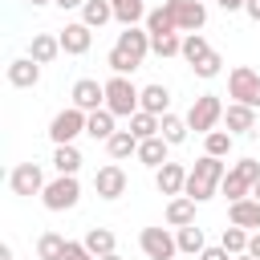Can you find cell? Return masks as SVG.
Instances as JSON below:
<instances>
[{"label": "cell", "instance_id": "obj_18", "mask_svg": "<svg viewBox=\"0 0 260 260\" xmlns=\"http://www.w3.org/2000/svg\"><path fill=\"white\" fill-rule=\"evenodd\" d=\"M228 223H240V228H248V232H260V199H236V203H228Z\"/></svg>", "mask_w": 260, "mask_h": 260}, {"label": "cell", "instance_id": "obj_27", "mask_svg": "<svg viewBox=\"0 0 260 260\" xmlns=\"http://www.w3.org/2000/svg\"><path fill=\"white\" fill-rule=\"evenodd\" d=\"M114 4V20L122 24V28H130V24H138V20H146V0H110Z\"/></svg>", "mask_w": 260, "mask_h": 260}, {"label": "cell", "instance_id": "obj_29", "mask_svg": "<svg viewBox=\"0 0 260 260\" xmlns=\"http://www.w3.org/2000/svg\"><path fill=\"white\" fill-rule=\"evenodd\" d=\"M81 20H85L89 28H102V24L114 20V4H110V0H85V4H81Z\"/></svg>", "mask_w": 260, "mask_h": 260}, {"label": "cell", "instance_id": "obj_39", "mask_svg": "<svg viewBox=\"0 0 260 260\" xmlns=\"http://www.w3.org/2000/svg\"><path fill=\"white\" fill-rule=\"evenodd\" d=\"M61 260H93V252L85 248V240H69L65 252H61Z\"/></svg>", "mask_w": 260, "mask_h": 260}, {"label": "cell", "instance_id": "obj_46", "mask_svg": "<svg viewBox=\"0 0 260 260\" xmlns=\"http://www.w3.org/2000/svg\"><path fill=\"white\" fill-rule=\"evenodd\" d=\"M252 199H260V179H256V183H252Z\"/></svg>", "mask_w": 260, "mask_h": 260}, {"label": "cell", "instance_id": "obj_31", "mask_svg": "<svg viewBox=\"0 0 260 260\" xmlns=\"http://www.w3.org/2000/svg\"><path fill=\"white\" fill-rule=\"evenodd\" d=\"M158 126H162V118H158V114H150V110H138V114L130 118V126H126V130H130V134L142 142V138H154V134H158Z\"/></svg>", "mask_w": 260, "mask_h": 260}, {"label": "cell", "instance_id": "obj_17", "mask_svg": "<svg viewBox=\"0 0 260 260\" xmlns=\"http://www.w3.org/2000/svg\"><path fill=\"white\" fill-rule=\"evenodd\" d=\"M167 154H171V142H167L162 134H154V138H142V142H138V154H134V158H138L142 167H150V171H158L162 162H171Z\"/></svg>", "mask_w": 260, "mask_h": 260}, {"label": "cell", "instance_id": "obj_26", "mask_svg": "<svg viewBox=\"0 0 260 260\" xmlns=\"http://www.w3.org/2000/svg\"><path fill=\"white\" fill-rule=\"evenodd\" d=\"M53 171H57V175H77V171H81V150H77L73 142L53 146Z\"/></svg>", "mask_w": 260, "mask_h": 260}, {"label": "cell", "instance_id": "obj_34", "mask_svg": "<svg viewBox=\"0 0 260 260\" xmlns=\"http://www.w3.org/2000/svg\"><path fill=\"white\" fill-rule=\"evenodd\" d=\"M232 130H207L203 134V154H215V158H228L232 154Z\"/></svg>", "mask_w": 260, "mask_h": 260}, {"label": "cell", "instance_id": "obj_32", "mask_svg": "<svg viewBox=\"0 0 260 260\" xmlns=\"http://www.w3.org/2000/svg\"><path fill=\"white\" fill-rule=\"evenodd\" d=\"M65 236L61 232H41L37 236V260H61V252H65Z\"/></svg>", "mask_w": 260, "mask_h": 260}, {"label": "cell", "instance_id": "obj_38", "mask_svg": "<svg viewBox=\"0 0 260 260\" xmlns=\"http://www.w3.org/2000/svg\"><path fill=\"white\" fill-rule=\"evenodd\" d=\"M219 69H223V57H219L215 49H211V53H207V57H203L199 65H191V73H195V77H203V81H211V77H219Z\"/></svg>", "mask_w": 260, "mask_h": 260}, {"label": "cell", "instance_id": "obj_20", "mask_svg": "<svg viewBox=\"0 0 260 260\" xmlns=\"http://www.w3.org/2000/svg\"><path fill=\"white\" fill-rule=\"evenodd\" d=\"M41 81V65L32 61V57H16V61H8V85H16V89H32Z\"/></svg>", "mask_w": 260, "mask_h": 260}, {"label": "cell", "instance_id": "obj_45", "mask_svg": "<svg viewBox=\"0 0 260 260\" xmlns=\"http://www.w3.org/2000/svg\"><path fill=\"white\" fill-rule=\"evenodd\" d=\"M0 260H12V244H0Z\"/></svg>", "mask_w": 260, "mask_h": 260}, {"label": "cell", "instance_id": "obj_14", "mask_svg": "<svg viewBox=\"0 0 260 260\" xmlns=\"http://www.w3.org/2000/svg\"><path fill=\"white\" fill-rule=\"evenodd\" d=\"M57 37H61V53H69V57H81V53H89V45H93V28H89L85 20L65 24Z\"/></svg>", "mask_w": 260, "mask_h": 260}, {"label": "cell", "instance_id": "obj_25", "mask_svg": "<svg viewBox=\"0 0 260 260\" xmlns=\"http://www.w3.org/2000/svg\"><path fill=\"white\" fill-rule=\"evenodd\" d=\"M106 154H110L114 162H122V158L138 154V138H134L130 130H114V134L106 138Z\"/></svg>", "mask_w": 260, "mask_h": 260}, {"label": "cell", "instance_id": "obj_13", "mask_svg": "<svg viewBox=\"0 0 260 260\" xmlns=\"http://www.w3.org/2000/svg\"><path fill=\"white\" fill-rule=\"evenodd\" d=\"M93 191H98V199H122V195H126V171H122L118 162L98 167V175H93Z\"/></svg>", "mask_w": 260, "mask_h": 260}, {"label": "cell", "instance_id": "obj_15", "mask_svg": "<svg viewBox=\"0 0 260 260\" xmlns=\"http://www.w3.org/2000/svg\"><path fill=\"white\" fill-rule=\"evenodd\" d=\"M223 126H228L232 134H256V106L228 102V110H223Z\"/></svg>", "mask_w": 260, "mask_h": 260}, {"label": "cell", "instance_id": "obj_22", "mask_svg": "<svg viewBox=\"0 0 260 260\" xmlns=\"http://www.w3.org/2000/svg\"><path fill=\"white\" fill-rule=\"evenodd\" d=\"M142 24H146V32H150V37H162V32H179V24H175V12H171V4H167V0H162L158 8H150Z\"/></svg>", "mask_w": 260, "mask_h": 260}, {"label": "cell", "instance_id": "obj_30", "mask_svg": "<svg viewBox=\"0 0 260 260\" xmlns=\"http://www.w3.org/2000/svg\"><path fill=\"white\" fill-rule=\"evenodd\" d=\"M207 53H211V45H207L203 32H183V53H179V57H183L187 65H199Z\"/></svg>", "mask_w": 260, "mask_h": 260}, {"label": "cell", "instance_id": "obj_9", "mask_svg": "<svg viewBox=\"0 0 260 260\" xmlns=\"http://www.w3.org/2000/svg\"><path fill=\"white\" fill-rule=\"evenodd\" d=\"M138 248L146 252V260H175L179 240H175L167 228H142V232H138Z\"/></svg>", "mask_w": 260, "mask_h": 260}, {"label": "cell", "instance_id": "obj_42", "mask_svg": "<svg viewBox=\"0 0 260 260\" xmlns=\"http://www.w3.org/2000/svg\"><path fill=\"white\" fill-rule=\"evenodd\" d=\"M215 4H219V8H223V12H240V8H244V4H248V0H215Z\"/></svg>", "mask_w": 260, "mask_h": 260}, {"label": "cell", "instance_id": "obj_43", "mask_svg": "<svg viewBox=\"0 0 260 260\" xmlns=\"http://www.w3.org/2000/svg\"><path fill=\"white\" fill-rule=\"evenodd\" d=\"M248 252L260 260V232H252V240H248Z\"/></svg>", "mask_w": 260, "mask_h": 260}, {"label": "cell", "instance_id": "obj_47", "mask_svg": "<svg viewBox=\"0 0 260 260\" xmlns=\"http://www.w3.org/2000/svg\"><path fill=\"white\" fill-rule=\"evenodd\" d=\"M232 260H256V256H252V252H240V256H232Z\"/></svg>", "mask_w": 260, "mask_h": 260}, {"label": "cell", "instance_id": "obj_1", "mask_svg": "<svg viewBox=\"0 0 260 260\" xmlns=\"http://www.w3.org/2000/svg\"><path fill=\"white\" fill-rule=\"evenodd\" d=\"M146 53H150V32L138 28V24H130V28L118 32L114 49L106 53V65H110V73H126V77H130V73L146 61Z\"/></svg>", "mask_w": 260, "mask_h": 260}, {"label": "cell", "instance_id": "obj_37", "mask_svg": "<svg viewBox=\"0 0 260 260\" xmlns=\"http://www.w3.org/2000/svg\"><path fill=\"white\" fill-rule=\"evenodd\" d=\"M150 53H154V57H179V53H183V37H179V32L150 37Z\"/></svg>", "mask_w": 260, "mask_h": 260}, {"label": "cell", "instance_id": "obj_6", "mask_svg": "<svg viewBox=\"0 0 260 260\" xmlns=\"http://www.w3.org/2000/svg\"><path fill=\"white\" fill-rule=\"evenodd\" d=\"M260 179V162L256 158H240L228 175H223V183H219V191L228 195V203H236V199H248L252 195V183Z\"/></svg>", "mask_w": 260, "mask_h": 260}, {"label": "cell", "instance_id": "obj_2", "mask_svg": "<svg viewBox=\"0 0 260 260\" xmlns=\"http://www.w3.org/2000/svg\"><path fill=\"white\" fill-rule=\"evenodd\" d=\"M223 175H228L223 158H215V154H203V158H195V167H187V187H183V195H191L195 203H207V199L219 191Z\"/></svg>", "mask_w": 260, "mask_h": 260}, {"label": "cell", "instance_id": "obj_19", "mask_svg": "<svg viewBox=\"0 0 260 260\" xmlns=\"http://www.w3.org/2000/svg\"><path fill=\"white\" fill-rule=\"evenodd\" d=\"M28 57H32L37 65H53V61L61 57V37H53V32H32Z\"/></svg>", "mask_w": 260, "mask_h": 260}, {"label": "cell", "instance_id": "obj_23", "mask_svg": "<svg viewBox=\"0 0 260 260\" xmlns=\"http://www.w3.org/2000/svg\"><path fill=\"white\" fill-rule=\"evenodd\" d=\"M114 118H118V114H114V110H106V106H102V110H93V114L85 118V134H89L93 142H106V138L118 130V126H114Z\"/></svg>", "mask_w": 260, "mask_h": 260}, {"label": "cell", "instance_id": "obj_33", "mask_svg": "<svg viewBox=\"0 0 260 260\" xmlns=\"http://www.w3.org/2000/svg\"><path fill=\"white\" fill-rule=\"evenodd\" d=\"M158 134H162L171 146H179V142H187L191 126H187V118H179V114H162V126H158Z\"/></svg>", "mask_w": 260, "mask_h": 260}, {"label": "cell", "instance_id": "obj_28", "mask_svg": "<svg viewBox=\"0 0 260 260\" xmlns=\"http://www.w3.org/2000/svg\"><path fill=\"white\" fill-rule=\"evenodd\" d=\"M175 240H179V252H187V256H199V252L207 248V240H203V228H199V223L175 228Z\"/></svg>", "mask_w": 260, "mask_h": 260}, {"label": "cell", "instance_id": "obj_44", "mask_svg": "<svg viewBox=\"0 0 260 260\" xmlns=\"http://www.w3.org/2000/svg\"><path fill=\"white\" fill-rule=\"evenodd\" d=\"M53 4H57V8H65V12H69V8H81V4H85V0H53Z\"/></svg>", "mask_w": 260, "mask_h": 260}, {"label": "cell", "instance_id": "obj_48", "mask_svg": "<svg viewBox=\"0 0 260 260\" xmlns=\"http://www.w3.org/2000/svg\"><path fill=\"white\" fill-rule=\"evenodd\" d=\"M98 260H122V256H118V252H110V256H98Z\"/></svg>", "mask_w": 260, "mask_h": 260}, {"label": "cell", "instance_id": "obj_35", "mask_svg": "<svg viewBox=\"0 0 260 260\" xmlns=\"http://www.w3.org/2000/svg\"><path fill=\"white\" fill-rule=\"evenodd\" d=\"M85 248L93 252V260H98V256H110V252H114V232H110V228H89V232H85Z\"/></svg>", "mask_w": 260, "mask_h": 260}, {"label": "cell", "instance_id": "obj_7", "mask_svg": "<svg viewBox=\"0 0 260 260\" xmlns=\"http://www.w3.org/2000/svg\"><path fill=\"white\" fill-rule=\"evenodd\" d=\"M228 98L260 110V73H256L252 65H236V69L228 73Z\"/></svg>", "mask_w": 260, "mask_h": 260}, {"label": "cell", "instance_id": "obj_5", "mask_svg": "<svg viewBox=\"0 0 260 260\" xmlns=\"http://www.w3.org/2000/svg\"><path fill=\"white\" fill-rule=\"evenodd\" d=\"M77 199H81L77 175H57V179H49L45 191H41V203H45L49 211H69V207H77Z\"/></svg>", "mask_w": 260, "mask_h": 260}, {"label": "cell", "instance_id": "obj_12", "mask_svg": "<svg viewBox=\"0 0 260 260\" xmlns=\"http://www.w3.org/2000/svg\"><path fill=\"white\" fill-rule=\"evenodd\" d=\"M167 4L175 12L179 32H203V24H207V4L203 0H167Z\"/></svg>", "mask_w": 260, "mask_h": 260}, {"label": "cell", "instance_id": "obj_36", "mask_svg": "<svg viewBox=\"0 0 260 260\" xmlns=\"http://www.w3.org/2000/svg\"><path fill=\"white\" fill-rule=\"evenodd\" d=\"M248 240H252V232H248V228H240V223H228V228H223V236H219V244H223L232 256L248 252Z\"/></svg>", "mask_w": 260, "mask_h": 260}, {"label": "cell", "instance_id": "obj_10", "mask_svg": "<svg viewBox=\"0 0 260 260\" xmlns=\"http://www.w3.org/2000/svg\"><path fill=\"white\" fill-rule=\"evenodd\" d=\"M69 106H77V110H85V114L102 110V106H106V81H98V77H77L73 89H69Z\"/></svg>", "mask_w": 260, "mask_h": 260}, {"label": "cell", "instance_id": "obj_21", "mask_svg": "<svg viewBox=\"0 0 260 260\" xmlns=\"http://www.w3.org/2000/svg\"><path fill=\"white\" fill-rule=\"evenodd\" d=\"M167 223L171 228H187V223H195V199L191 195H171V203H167Z\"/></svg>", "mask_w": 260, "mask_h": 260}, {"label": "cell", "instance_id": "obj_41", "mask_svg": "<svg viewBox=\"0 0 260 260\" xmlns=\"http://www.w3.org/2000/svg\"><path fill=\"white\" fill-rule=\"evenodd\" d=\"M244 12H248V20H256V24H260V0H248V4H244Z\"/></svg>", "mask_w": 260, "mask_h": 260}, {"label": "cell", "instance_id": "obj_8", "mask_svg": "<svg viewBox=\"0 0 260 260\" xmlns=\"http://www.w3.org/2000/svg\"><path fill=\"white\" fill-rule=\"evenodd\" d=\"M85 110H77V106H65L61 114H53V122H49V138H53V146H61V142H73L77 134H85Z\"/></svg>", "mask_w": 260, "mask_h": 260}, {"label": "cell", "instance_id": "obj_3", "mask_svg": "<svg viewBox=\"0 0 260 260\" xmlns=\"http://www.w3.org/2000/svg\"><path fill=\"white\" fill-rule=\"evenodd\" d=\"M142 89L126 77V73H110L106 77V110H114L118 118H134L138 110H142Z\"/></svg>", "mask_w": 260, "mask_h": 260}, {"label": "cell", "instance_id": "obj_11", "mask_svg": "<svg viewBox=\"0 0 260 260\" xmlns=\"http://www.w3.org/2000/svg\"><path fill=\"white\" fill-rule=\"evenodd\" d=\"M8 187H12V195H24V199L41 195V191H45V171H41V162H16L12 175H8Z\"/></svg>", "mask_w": 260, "mask_h": 260}, {"label": "cell", "instance_id": "obj_16", "mask_svg": "<svg viewBox=\"0 0 260 260\" xmlns=\"http://www.w3.org/2000/svg\"><path fill=\"white\" fill-rule=\"evenodd\" d=\"M154 187H158V195H183V187H187V167H183V162H162V167L154 171Z\"/></svg>", "mask_w": 260, "mask_h": 260}, {"label": "cell", "instance_id": "obj_40", "mask_svg": "<svg viewBox=\"0 0 260 260\" xmlns=\"http://www.w3.org/2000/svg\"><path fill=\"white\" fill-rule=\"evenodd\" d=\"M195 260H232V252H228L223 244H215V248H203V252H199Z\"/></svg>", "mask_w": 260, "mask_h": 260}, {"label": "cell", "instance_id": "obj_4", "mask_svg": "<svg viewBox=\"0 0 260 260\" xmlns=\"http://www.w3.org/2000/svg\"><path fill=\"white\" fill-rule=\"evenodd\" d=\"M223 102H219V93H199L195 102H191V110H187V126L195 130V134H207V130H215L219 122H223Z\"/></svg>", "mask_w": 260, "mask_h": 260}, {"label": "cell", "instance_id": "obj_24", "mask_svg": "<svg viewBox=\"0 0 260 260\" xmlns=\"http://www.w3.org/2000/svg\"><path fill=\"white\" fill-rule=\"evenodd\" d=\"M138 102H142V110H150V114H158V118L171 114V89L158 85V81H154V85H142V98H138Z\"/></svg>", "mask_w": 260, "mask_h": 260}, {"label": "cell", "instance_id": "obj_49", "mask_svg": "<svg viewBox=\"0 0 260 260\" xmlns=\"http://www.w3.org/2000/svg\"><path fill=\"white\" fill-rule=\"evenodd\" d=\"M28 4H32V8H41V4H53V0H28Z\"/></svg>", "mask_w": 260, "mask_h": 260}]
</instances>
